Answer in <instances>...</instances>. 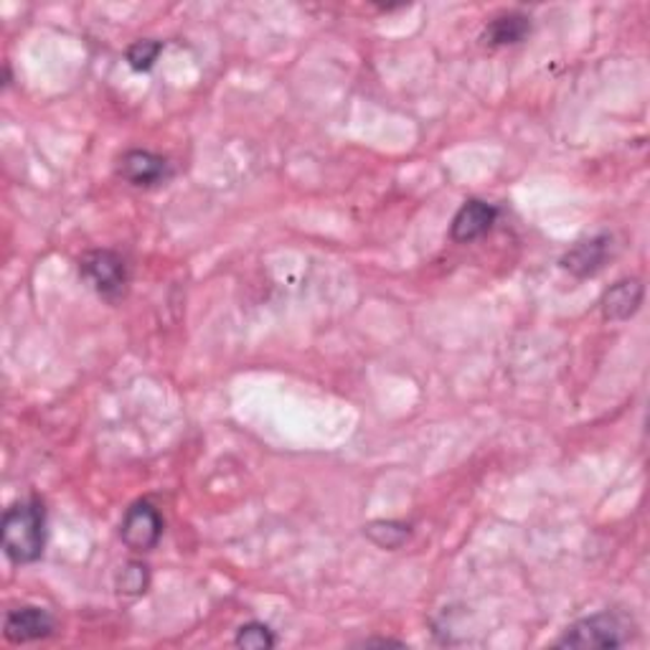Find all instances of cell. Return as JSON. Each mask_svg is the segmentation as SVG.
<instances>
[{
  "label": "cell",
  "instance_id": "6da1fadb",
  "mask_svg": "<svg viewBox=\"0 0 650 650\" xmlns=\"http://www.w3.org/2000/svg\"><path fill=\"white\" fill-rule=\"evenodd\" d=\"M0 543L13 564L39 562L47 547V509L39 498L13 503L0 521Z\"/></svg>",
  "mask_w": 650,
  "mask_h": 650
},
{
  "label": "cell",
  "instance_id": "7a4b0ae2",
  "mask_svg": "<svg viewBox=\"0 0 650 650\" xmlns=\"http://www.w3.org/2000/svg\"><path fill=\"white\" fill-rule=\"evenodd\" d=\"M627 625L615 612H597V615L582 617L566 627L562 638L557 640L559 648L574 650H612L625 646Z\"/></svg>",
  "mask_w": 650,
  "mask_h": 650
},
{
  "label": "cell",
  "instance_id": "3957f363",
  "mask_svg": "<svg viewBox=\"0 0 650 650\" xmlns=\"http://www.w3.org/2000/svg\"><path fill=\"white\" fill-rule=\"evenodd\" d=\"M79 275L100 298L117 302L127 290V262L112 249H92L79 260Z\"/></svg>",
  "mask_w": 650,
  "mask_h": 650
},
{
  "label": "cell",
  "instance_id": "277c9868",
  "mask_svg": "<svg viewBox=\"0 0 650 650\" xmlns=\"http://www.w3.org/2000/svg\"><path fill=\"white\" fill-rule=\"evenodd\" d=\"M120 536H123L125 547L146 554L155 549L163 536V516L150 501H138L125 511L123 524H120Z\"/></svg>",
  "mask_w": 650,
  "mask_h": 650
},
{
  "label": "cell",
  "instance_id": "5b68a950",
  "mask_svg": "<svg viewBox=\"0 0 650 650\" xmlns=\"http://www.w3.org/2000/svg\"><path fill=\"white\" fill-rule=\"evenodd\" d=\"M612 241L615 239H612V234L608 232L577 241V245L562 257V267L574 277H595L612 257V247H615Z\"/></svg>",
  "mask_w": 650,
  "mask_h": 650
},
{
  "label": "cell",
  "instance_id": "8992f818",
  "mask_svg": "<svg viewBox=\"0 0 650 650\" xmlns=\"http://www.w3.org/2000/svg\"><path fill=\"white\" fill-rule=\"evenodd\" d=\"M57 623L49 610L24 604V608L11 610L5 615V638L11 642H34L54 635Z\"/></svg>",
  "mask_w": 650,
  "mask_h": 650
},
{
  "label": "cell",
  "instance_id": "52a82bcc",
  "mask_svg": "<svg viewBox=\"0 0 650 650\" xmlns=\"http://www.w3.org/2000/svg\"><path fill=\"white\" fill-rule=\"evenodd\" d=\"M498 209L493 203L480 201V199H467L463 207L458 209L455 218H452L450 237L460 241V245H467V241L480 239L483 234L490 232V226L496 224Z\"/></svg>",
  "mask_w": 650,
  "mask_h": 650
},
{
  "label": "cell",
  "instance_id": "ba28073f",
  "mask_svg": "<svg viewBox=\"0 0 650 650\" xmlns=\"http://www.w3.org/2000/svg\"><path fill=\"white\" fill-rule=\"evenodd\" d=\"M120 176L133 186H155L171 176V165L163 155L150 150H127L120 161Z\"/></svg>",
  "mask_w": 650,
  "mask_h": 650
},
{
  "label": "cell",
  "instance_id": "9c48e42d",
  "mask_svg": "<svg viewBox=\"0 0 650 650\" xmlns=\"http://www.w3.org/2000/svg\"><path fill=\"white\" fill-rule=\"evenodd\" d=\"M642 292H646L642 290V283L635 277L620 279V283L612 285L610 290L602 295V302H600L604 321H612V323L630 321L642 305Z\"/></svg>",
  "mask_w": 650,
  "mask_h": 650
},
{
  "label": "cell",
  "instance_id": "30bf717a",
  "mask_svg": "<svg viewBox=\"0 0 650 650\" xmlns=\"http://www.w3.org/2000/svg\"><path fill=\"white\" fill-rule=\"evenodd\" d=\"M528 34H532L528 16L511 11L490 21L486 32H483V43H488V47H513V43L524 41Z\"/></svg>",
  "mask_w": 650,
  "mask_h": 650
},
{
  "label": "cell",
  "instance_id": "8fae6325",
  "mask_svg": "<svg viewBox=\"0 0 650 650\" xmlns=\"http://www.w3.org/2000/svg\"><path fill=\"white\" fill-rule=\"evenodd\" d=\"M364 534L372 539L376 547L395 551L412 536V526L402 524V521H372L364 526Z\"/></svg>",
  "mask_w": 650,
  "mask_h": 650
},
{
  "label": "cell",
  "instance_id": "7c38bea8",
  "mask_svg": "<svg viewBox=\"0 0 650 650\" xmlns=\"http://www.w3.org/2000/svg\"><path fill=\"white\" fill-rule=\"evenodd\" d=\"M150 587V570L142 562H127L117 574V592L125 597H140Z\"/></svg>",
  "mask_w": 650,
  "mask_h": 650
},
{
  "label": "cell",
  "instance_id": "4fadbf2b",
  "mask_svg": "<svg viewBox=\"0 0 650 650\" xmlns=\"http://www.w3.org/2000/svg\"><path fill=\"white\" fill-rule=\"evenodd\" d=\"M234 646L247 648V650H267V648L277 646V638L264 623H247L237 630Z\"/></svg>",
  "mask_w": 650,
  "mask_h": 650
},
{
  "label": "cell",
  "instance_id": "5bb4252c",
  "mask_svg": "<svg viewBox=\"0 0 650 650\" xmlns=\"http://www.w3.org/2000/svg\"><path fill=\"white\" fill-rule=\"evenodd\" d=\"M161 51H163L161 41H153V39L135 41L133 47L127 49V64H130L135 72H148L153 70V64L158 62V57H161Z\"/></svg>",
  "mask_w": 650,
  "mask_h": 650
},
{
  "label": "cell",
  "instance_id": "9a60e30c",
  "mask_svg": "<svg viewBox=\"0 0 650 650\" xmlns=\"http://www.w3.org/2000/svg\"><path fill=\"white\" fill-rule=\"evenodd\" d=\"M364 646H404V642L399 640H384V638H374V640H364Z\"/></svg>",
  "mask_w": 650,
  "mask_h": 650
}]
</instances>
